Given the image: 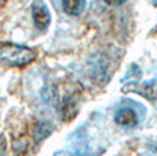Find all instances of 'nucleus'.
Returning <instances> with one entry per match:
<instances>
[{
	"mask_svg": "<svg viewBox=\"0 0 157 156\" xmlns=\"http://www.w3.org/2000/svg\"><path fill=\"white\" fill-rule=\"evenodd\" d=\"M147 156H157V149L155 148V149H152V151L147 154Z\"/></svg>",
	"mask_w": 157,
	"mask_h": 156,
	"instance_id": "6e6552de",
	"label": "nucleus"
},
{
	"mask_svg": "<svg viewBox=\"0 0 157 156\" xmlns=\"http://www.w3.org/2000/svg\"><path fill=\"white\" fill-rule=\"evenodd\" d=\"M32 18L35 22V26L39 30L44 32L47 30V28L50 26V22H51V15H50V11L47 8V6L43 3V0H36L32 6Z\"/></svg>",
	"mask_w": 157,
	"mask_h": 156,
	"instance_id": "f03ea898",
	"label": "nucleus"
},
{
	"mask_svg": "<svg viewBox=\"0 0 157 156\" xmlns=\"http://www.w3.org/2000/svg\"><path fill=\"white\" fill-rule=\"evenodd\" d=\"M6 3H7V0H0V7H3Z\"/></svg>",
	"mask_w": 157,
	"mask_h": 156,
	"instance_id": "1a4fd4ad",
	"label": "nucleus"
},
{
	"mask_svg": "<svg viewBox=\"0 0 157 156\" xmlns=\"http://www.w3.org/2000/svg\"><path fill=\"white\" fill-rule=\"evenodd\" d=\"M103 2H105L106 4H109V6H113V7H116V6L124 4L127 0H103Z\"/></svg>",
	"mask_w": 157,
	"mask_h": 156,
	"instance_id": "0eeeda50",
	"label": "nucleus"
},
{
	"mask_svg": "<svg viewBox=\"0 0 157 156\" xmlns=\"http://www.w3.org/2000/svg\"><path fill=\"white\" fill-rule=\"evenodd\" d=\"M62 8L68 15L77 17L86 8V0H62Z\"/></svg>",
	"mask_w": 157,
	"mask_h": 156,
	"instance_id": "20e7f679",
	"label": "nucleus"
},
{
	"mask_svg": "<svg viewBox=\"0 0 157 156\" xmlns=\"http://www.w3.org/2000/svg\"><path fill=\"white\" fill-rule=\"evenodd\" d=\"M114 122L119 126L131 129V127H135L138 124V115L131 108H120L114 115Z\"/></svg>",
	"mask_w": 157,
	"mask_h": 156,
	"instance_id": "7ed1b4c3",
	"label": "nucleus"
},
{
	"mask_svg": "<svg viewBox=\"0 0 157 156\" xmlns=\"http://www.w3.org/2000/svg\"><path fill=\"white\" fill-rule=\"evenodd\" d=\"M36 60V53L30 47L14 43L0 44V65L8 68H24Z\"/></svg>",
	"mask_w": 157,
	"mask_h": 156,
	"instance_id": "f257e3e1",
	"label": "nucleus"
},
{
	"mask_svg": "<svg viewBox=\"0 0 157 156\" xmlns=\"http://www.w3.org/2000/svg\"><path fill=\"white\" fill-rule=\"evenodd\" d=\"M139 94L147 97V98H156L157 97V83L156 82H150V83H145L142 86V90H136Z\"/></svg>",
	"mask_w": 157,
	"mask_h": 156,
	"instance_id": "423d86ee",
	"label": "nucleus"
},
{
	"mask_svg": "<svg viewBox=\"0 0 157 156\" xmlns=\"http://www.w3.org/2000/svg\"><path fill=\"white\" fill-rule=\"evenodd\" d=\"M52 131V126L47 122H40V123L36 126L35 129V133H33V137H35V141L36 142H40L43 141L44 138H47Z\"/></svg>",
	"mask_w": 157,
	"mask_h": 156,
	"instance_id": "39448f33",
	"label": "nucleus"
}]
</instances>
